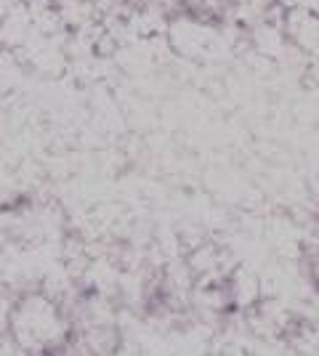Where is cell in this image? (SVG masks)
I'll use <instances>...</instances> for the list:
<instances>
[{
  "label": "cell",
  "instance_id": "cell-2",
  "mask_svg": "<svg viewBox=\"0 0 319 356\" xmlns=\"http://www.w3.org/2000/svg\"><path fill=\"white\" fill-rule=\"evenodd\" d=\"M14 293L0 287V343L8 341V330H11V306H14Z\"/></svg>",
  "mask_w": 319,
  "mask_h": 356
},
{
  "label": "cell",
  "instance_id": "cell-1",
  "mask_svg": "<svg viewBox=\"0 0 319 356\" xmlns=\"http://www.w3.org/2000/svg\"><path fill=\"white\" fill-rule=\"evenodd\" d=\"M72 335L75 316L59 296L35 287L14 298L8 338L22 356L64 354L72 343Z\"/></svg>",
  "mask_w": 319,
  "mask_h": 356
}]
</instances>
